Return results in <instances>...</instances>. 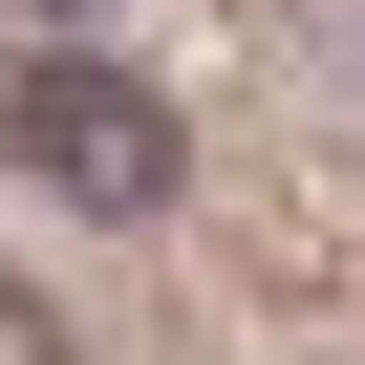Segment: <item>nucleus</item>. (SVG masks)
I'll list each match as a JSON object with an SVG mask.
<instances>
[{
	"instance_id": "f257e3e1",
	"label": "nucleus",
	"mask_w": 365,
	"mask_h": 365,
	"mask_svg": "<svg viewBox=\"0 0 365 365\" xmlns=\"http://www.w3.org/2000/svg\"><path fill=\"white\" fill-rule=\"evenodd\" d=\"M0 150H22L65 215H172V108H150L108 43H43L22 86H0Z\"/></svg>"
},
{
	"instance_id": "f03ea898",
	"label": "nucleus",
	"mask_w": 365,
	"mask_h": 365,
	"mask_svg": "<svg viewBox=\"0 0 365 365\" xmlns=\"http://www.w3.org/2000/svg\"><path fill=\"white\" fill-rule=\"evenodd\" d=\"M0 365H86V344H65V301H43V279H0Z\"/></svg>"
},
{
	"instance_id": "7ed1b4c3",
	"label": "nucleus",
	"mask_w": 365,
	"mask_h": 365,
	"mask_svg": "<svg viewBox=\"0 0 365 365\" xmlns=\"http://www.w3.org/2000/svg\"><path fill=\"white\" fill-rule=\"evenodd\" d=\"M22 22H86V0H22Z\"/></svg>"
}]
</instances>
